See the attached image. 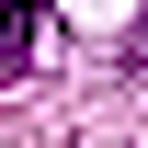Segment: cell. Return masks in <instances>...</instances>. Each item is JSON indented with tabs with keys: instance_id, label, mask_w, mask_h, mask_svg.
<instances>
[{
	"instance_id": "cell-1",
	"label": "cell",
	"mask_w": 148,
	"mask_h": 148,
	"mask_svg": "<svg viewBox=\"0 0 148 148\" xmlns=\"http://www.w3.org/2000/svg\"><path fill=\"white\" fill-rule=\"evenodd\" d=\"M34 57H46V23H34V0H0V80H34Z\"/></svg>"
},
{
	"instance_id": "cell-2",
	"label": "cell",
	"mask_w": 148,
	"mask_h": 148,
	"mask_svg": "<svg viewBox=\"0 0 148 148\" xmlns=\"http://www.w3.org/2000/svg\"><path fill=\"white\" fill-rule=\"evenodd\" d=\"M137 57H148V23H137Z\"/></svg>"
}]
</instances>
